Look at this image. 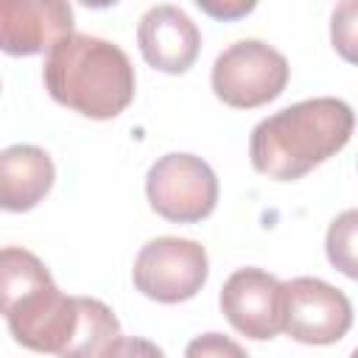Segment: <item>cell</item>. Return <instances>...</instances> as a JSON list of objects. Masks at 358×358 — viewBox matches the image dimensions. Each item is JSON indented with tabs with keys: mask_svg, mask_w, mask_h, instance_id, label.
Returning <instances> with one entry per match:
<instances>
[{
	"mask_svg": "<svg viewBox=\"0 0 358 358\" xmlns=\"http://www.w3.org/2000/svg\"><path fill=\"white\" fill-rule=\"evenodd\" d=\"M324 252L336 271L358 280V207L338 213L324 235Z\"/></svg>",
	"mask_w": 358,
	"mask_h": 358,
	"instance_id": "7c38bea8",
	"label": "cell"
},
{
	"mask_svg": "<svg viewBox=\"0 0 358 358\" xmlns=\"http://www.w3.org/2000/svg\"><path fill=\"white\" fill-rule=\"evenodd\" d=\"M185 358H249L246 350L224 333H201L185 347Z\"/></svg>",
	"mask_w": 358,
	"mask_h": 358,
	"instance_id": "5bb4252c",
	"label": "cell"
},
{
	"mask_svg": "<svg viewBox=\"0 0 358 358\" xmlns=\"http://www.w3.org/2000/svg\"><path fill=\"white\" fill-rule=\"evenodd\" d=\"M137 45L148 67L159 73H187L201 50V31L173 3L151 6L137 25Z\"/></svg>",
	"mask_w": 358,
	"mask_h": 358,
	"instance_id": "30bf717a",
	"label": "cell"
},
{
	"mask_svg": "<svg viewBox=\"0 0 358 358\" xmlns=\"http://www.w3.org/2000/svg\"><path fill=\"white\" fill-rule=\"evenodd\" d=\"M101 358H165V352L148 341V338H140V336H117Z\"/></svg>",
	"mask_w": 358,
	"mask_h": 358,
	"instance_id": "9a60e30c",
	"label": "cell"
},
{
	"mask_svg": "<svg viewBox=\"0 0 358 358\" xmlns=\"http://www.w3.org/2000/svg\"><path fill=\"white\" fill-rule=\"evenodd\" d=\"M355 112L341 98H308L263 117L249 137V159L260 176L294 182L336 157L352 137Z\"/></svg>",
	"mask_w": 358,
	"mask_h": 358,
	"instance_id": "6da1fadb",
	"label": "cell"
},
{
	"mask_svg": "<svg viewBox=\"0 0 358 358\" xmlns=\"http://www.w3.org/2000/svg\"><path fill=\"white\" fill-rule=\"evenodd\" d=\"M199 8L210 17H218V20H238V17L249 14L255 8V3H243V0L241 3H201L199 0Z\"/></svg>",
	"mask_w": 358,
	"mask_h": 358,
	"instance_id": "2e32d148",
	"label": "cell"
},
{
	"mask_svg": "<svg viewBox=\"0 0 358 358\" xmlns=\"http://www.w3.org/2000/svg\"><path fill=\"white\" fill-rule=\"evenodd\" d=\"M73 31V6L64 0H3L0 48L8 56L50 53Z\"/></svg>",
	"mask_w": 358,
	"mask_h": 358,
	"instance_id": "9c48e42d",
	"label": "cell"
},
{
	"mask_svg": "<svg viewBox=\"0 0 358 358\" xmlns=\"http://www.w3.org/2000/svg\"><path fill=\"white\" fill-rule=\"evenodd\" d=\"M288 76V59L277 48L260 39H241L215 56L210 84L221 103L232 109H257L282 95Z\"/></svg>",
	"mask_w": 358,
	"mask_h": 358,
	"instance_id": "277c9868",
	"label": "cell"
},
{
	"mask_svg": "<svg viewBox=\"0 0 358 358\" xmlns=\"http://www.w3.org/2000/svg\"><path fill=\"white\" fill-rule=\"evenodd\" d=\"M218 305L232 330L252 341H268L282 330V282L263 268H235L221 285Z\"/></svg>",
	"mask_w": 358,
	"mask_h": 358,
	"instance_id": "ba28073f",
	"label": "cell"
},
{
	"mask_svg": "<svg viewBox=\"0 0 358 358\" xmlns=\"http://www.w3.org/2000/svg\"><path fill=\"white\" fill-rule=\"evenodd\" d=\"M210 260L207 249L199 241L162 235L148 241L131 268L134 288L162 305H176L185 299H193L201 285L207 282Z\"/></svg>",
	"mask_w": 358,
	"mask_h": 358,
	"instance_id": "8992f818",
	"label": "cell"
},
{
	"mask_svg": "<svg viewBox=\"0 0 358 358\" xmlns=\"http://www.w3.org/2000/svg\"><path fill=\"white\" fill-rule=\"evenodd\" d=\"M352 327L347 294L319 277H294L282 282V330L313 347L341 341Z\"/></svg>",
	"mask_w": 358,
	"mask_h": 358,
	"instance_id": "52a82bcc",
	"label": "cell"
},
{
	"mask_svg": "<svg viewBox=\"0 0 358 358\" xmlns=\"http://www.w3.org/2000/svg\"><path fill=\"white\" fill-rule=\"evenodd\" d=\"M56 168L39 145H8L0 154V207L8 213L34 210L53 187Z\"/></svg>",
	"mask_w": 358,
	"mask_h": 358,
	"instance_id": "8fae6325",
	"label": "cell"
},
{
	"mask_svg": "<svg viewBox=\"0 0 358 358\" xmlns=\"http://www.w3.org/2000/svg\"><path fill=\"white\" fill-rule=\"evenodd\" d=\"M145 196L165 221L196 224L213 215L218 204V176L201 157L173 151L148 168Z\"/></svg>",
	"mask_w": 358,
	"mask_h": 358,
	"instance_id": "5b68a950",
	"label": "cell"
},
{
	"mask_svg": "<svg viewBox=\"0 0 358 358\" xmlns=\"http://www.w3.org/2000/svg\"><path fill=\"white\" fill-rule=\"evenodd\" d=\"M350 358H358V347H355V350H352V352H350Z\"/></svg>",
	"mask_w": 358,
	"mask_h": 358,
	"instance_id": "e0dca14e",
	"label": "cell"
},
{
	"mask_svg": "<svg viewBox=\"0 0 358 358\" xmlns=\"http://www.w3.org/2000/svg\"><path fill=\"white\" fill-rule=\"evenodd\" d=\"M330 42L344 62L358 64V0H341L333 8Z\"/></svg>",
	"mask_w": 358,
	"mask_h": 358,
	"instance_id": "4fadbf2b",
	"label": "cell"
},
{
	"mask_svg": "<svg viewBox=\"0 0 358 358\" xmlns=\"http://www.w3.org/2000/svg\"><path fill=\"white\" fill-rule=\"evenodd\" d=\"M0 310L17 344L56 358L67 355L81 322L78 296L59 291L48 266L20 246L0 252Z\"/></svg>",
	"mask_w": 358,
	"mask_h": 358,
	"instance_id": "3957f363",
	"label": "cell"
},
{
	"mask_svg": "<svg viewBox=\"0 0 358 358\" xmlns=\"http://www.w3.org/2000/svg\"><path fill=\"white\" fill-rule=\"evenodd\" d=\"M42 81L56 103L90 120L117 117L129 109L137 90V76L126 50L90 34L64 36L45 56Z\"/></svg>",
	"mask_w": 358,
	"mask_h": 358,
	"instance_id": "7a4b0ae2",
	"label": "cell"
}]
</instances>
